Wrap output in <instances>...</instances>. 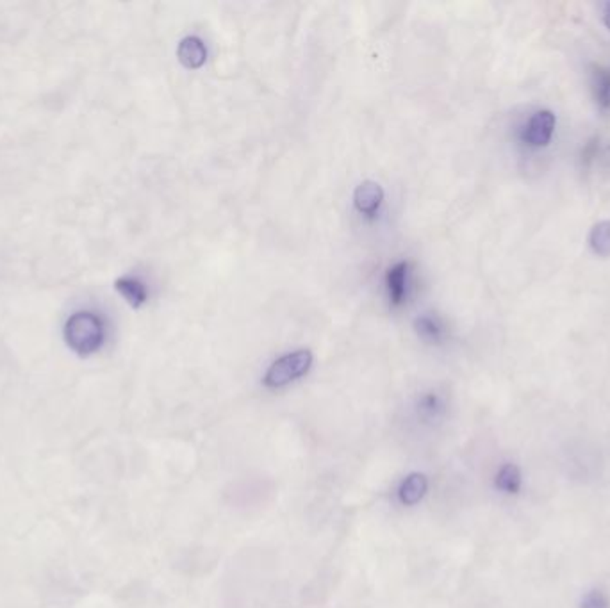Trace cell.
I'll use <instances>...</instances> for the list:
<instances>
[{"label": "cell", "instance_id": "obj_1", "mask_svg": "<svg viewBox=\"0 0 610 608\" xmlns=\"http://www.w3.org/2000/svg\"><path fill=\"white\" fill-rule=\"evenodd\" d=\"M64 341L68 348L80 357L95 355L105 342V326L102 317L91 310L71 314L64 326Z\"/></svg>", "mask_w": 610, "mask_h": 608}, {"label": "cell", "instance_id": "obj_2", "mask_svg": "<svg viewBox=\"0 0 610 608\" xmlns=\"http://www.w3.org/2000/svg\"><path fill=\"white\" fill-rule=\"evenodd\" d=\"M310 366H312V353L309 349H296V351L285 353L268 367L264 374V385L271 389L284 387L301 378L303 374H307Z\"/></svg>", "mask_w": 610, "mask_h": 608}, {"label": "cell", "instance_id": "obj_3", "mask_svg": "<svg viewBox=\"0 0 610 608\" xmlns=\"http://www.w3.org/2000/svg\"><path fill=\"white\" fill-rule=\"evenodd\" d=\"M555 125H556L555 114L549 109H539L526 121L523 128V141L535 148L546 146L553 137Z\"/></svg>", "mask_w": 610, "mask_h": 608}, {"label": "cell", "instance_id": "obj_4", "mask_svg": "<svg viewBox=\"0 0 610 608\" xmlns=\"http://www.w3.org/2000/svg\"><path fill=\"white\" fill-rule=\"evenodd\" d=\"M387 296L392 307H400L407 301L408 294V262L400 260L392 264L385 273Z\"/></svg>", "mask_w": 610, "mask_h": 608}, {"label": "cell", "instance_id": "obj_5", "mask_svg": "<svg viewBox=\"0 0 610 608\" xmlns=\"http://www.w3.org/2000/svg\"><path fill=\"white\" fill-rule=\"evenodd\" d=\"M494 489L505 496H519L524 487L523 469L515 462H503L494 472Z\"/></svg>", "mask_w": 610, "mask_h": 608}, {"label": "cell", "instance_id": "obj_6", "mask_svg": "<svg viewBox=\"0 0 610 608\" xmlns=\"http://www.w3.org/2000/svg\"><path fill=\"white\" fill-rule=\"evenodd\" d=\"M590 91L598 109L610 114V68L601 64L590 66Z\"/></svg>", "mask_w": 610, "mask_h": 608}, {"label": "cell", "instance_id": "obj_7", "mask_svg": "<svg viewBox=\"0 0 610 608\" xmlns=\"http://www.w3.org/2000/svg\"><path fill=\"white\" fill-rule=\"evenodd\" d=\"M383 200V189L375 180L360 182L353 191V203L355 209L362 214H373Z\"/></svg>", "mask_w": 610, "mask_h": 608}, {"label": "cell", "instance_id": "obj_8", "mask_svg": "<svg viewBox=\"0 0 610 608\" xmlns=\"http://www.w3.org/2000/svg\"><path fill=\"white\" fill-rule=\"evenodd\" d=\"M177 57L185 68H200L207 61V48L198 36H185L177 46Z\"/></svg>", "mask_w": 610, "mask_h": 608}, {"label": "cell", "instance_id": "obj_9", "mask_svg": "<svg viewBox=\"0 0 610 608\" xmlns=\"http://www.w3.org/2000/svg\"><path fill=\"white\" fill-rule=\"evenodd\" d=\"M426 490H428L426 476L423 472H412L401 481V485L398 489V497L403 505L412 506L423 499Z\"/></svg>", "mask_w": 610, "mask_h": 608}, {"label": "cell", "instance_id": "obj_10", "mask_svg": "<svg viewBox=\"0 0 610 608\" xmlns=\"http://www.w3.org/2000/svg\"><path fill=\"white\" fill-rule=\"evenodd\" d=\"M116 289L132 307H141L146 301V298H148L144 283L139 278H136V276H121V278H118L116 280Z\"/></svg>", "mask_w": 610, "mask_h": 608}, {"label": "cell", "instance_id": "obj_11", "mask_svg": "<svg viewBox=\"0 0 610 608\" xmlns=\"http://www.w3.org/2000/svg\"><path fill=\"white\" fill-rule=\"evenodd\" d=\"M589 244L599 257H610V219L598 221L589 234Z\"/></svg>", "mask_w": 610, "mask_h": 608}, {"label": "cell", "instance_id": "obj_12", "mask_svg": "<svg viewBox=\"0 0 610 608\" xmlns=\"http://www.w3.org/2000/svg\"><path fill=\"white\" fill-rule=\"evenodd\" d=\"M578 608H610V596L603 588L592 587L580 596Z\"/></svg>", "mask_w": 610, "mask_h": 608}, {"label": "cell", "instance_id": "obj_13", "mask_svg": "<svg viewBox=\"0 0 610 608\" xmlns=\"http://www.w3.org/2000/svg\"><path fill=\"white\" fill-rule=\"evenodd\" d=\"M416 326H417V332L428 339V341H441L442 337V326L439 325L437 319H433L432 316H421L416 319Z\"/></svg>", "mask_w": 610, "mask_h": 608}, {"label": "cell", "instance_id": "obj_14", "mask_svg": "<svg viewBox=\"0 0 610 608\" xmlns=\"http://www.w3.org/2000/svg\"><path fill=\"white\" fill-rule=\"evenodd\" d=\"M603 21H605V25L610 29V2H606V4L603 5Z\"/></svg>", "mask_w": 610, "mask_h": 608}]
</instances>
